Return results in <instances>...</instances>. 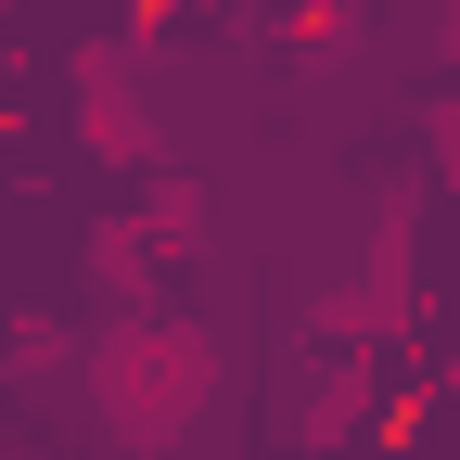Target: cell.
Listing matches in <instances>:
<instances>
[{
  "label": "cell",
  "mask_w": 460,
  "mask_h": 460,
  "mask_svg": "<svg viewBox=\"0 0 460 460\" xmlns=\"http://www.w3.org/2000/svg\"><path fill=\"white\" fill-rule=\"evenodd\" d=\"M205 384H217V358H205V332H180V320H115L102 358H90V396H102V422L128 447H166L205 410Z\"/></svg>",
  "instance_id": "obj_1"
},
{
  "label": "cell",
  "mask_w": 460,
  "mask_h": 460,
  "mask_svg": "<svg viewBox=\"0 0 460 460\" xmlns=\"http://www.w3.org/2000/svg\"><path fill=\"white\" fill-rule=\"evenodd\" d=\"M77 90H90V154H115V166H154V154H166L154 102L115 77V51H90V65H77Z\"/></svg>",
  "instance_id": "obj_2"
},
{
  "label": "cell",
  "mask_w": 460,
  "mask_h": 460,
  "mask_svg": "<svg viewBox=\"0 0 460 460\" xmlns=\"http://www.w3.org/2000/svg\"><path fill=\"white\" fill-rule=\"evenodd\" d=\"M192 230H205V192H192V180H166V192L141 205V243H192Z\"/></svg>",
  "instance_id": "obj_3"
}]
</instances>
